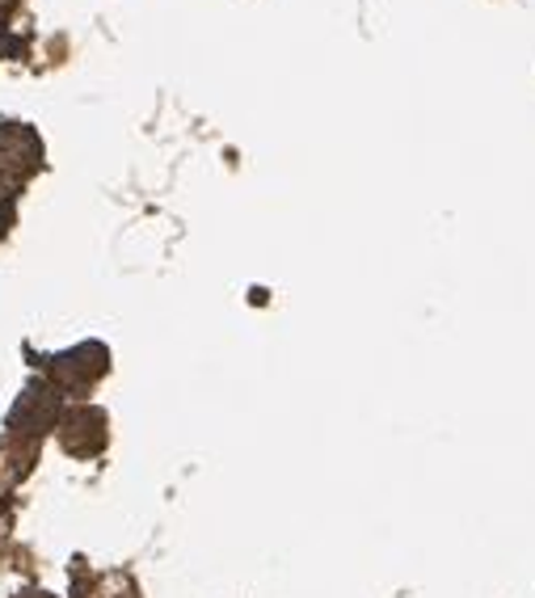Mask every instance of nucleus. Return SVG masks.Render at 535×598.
Here are the masks:
<instances>
[{
    "label": "nucleus",
    "instance_id": "2",
    "mask_svg": "<svg viewBox=\"0 0 535 598\" xmlns=\"http://www.w3.org/2000/svg\"><path fill=\"white\" fill-rule=\"evenodd\" d=\"M60 392L51 384H30L22 392V401L13 405V413H9V430L18 434V439H25V443H39L47 430L60 422Z\"/></svg>",
    "mask_w": 535,
    "mask_h": 598
},
{
    "label": "nucleus",
    "instance_id": "3",
    "mask_svg": "<svg viewBox=\"0 0 535 598\" xmlns=\"http://www.w3.org/2000/svg\"><path fill=\"white\" fill-rule=\"evenodd\" d=\"M106 367H110V354H106V346H97V342H85V346H76V350H68V354H60L55 363H51V388L60 392H85L93 380H102L106 375Z\"/></svg>",
    "mask_w": 535,
    "mask_h": 598
},
{
    "label": "nucleus",
    "instance_id": "1",
    "mask_svg": "<svg viewBox=\"0 0 535 598\" xmlns=\"http://www.w3.org/2000/svg\"><path fill=\"white\" fill-rule=\"evenodd\" d=\"M43 165V140L25 123H0V190L22 186Z\"/></svg>",
    "mask_w": 535,
    "mask_h": 598
},
{
    "label": "nucleus",
    "instance_id": "5",
    "mask_svg": "<svg viewBox=\"0 0 535 598\" xmlns=\"http://www.w3.org/2000/svg\"><path fill=\"white\" fill-rule=\"evenodd\" d=\"M18 598H51V595H18Z\"/></svg>",
    "mask_w": 535,
    "mask_h": 598
},
{
    "label": "nucleus",
    "instance_id": "4",
    "mask_svg": "<svg viewBox=\"0 0 535 598\" xmlns=\"http://www.w3.org/2000/svg\"><path fill=\"white\" fill-rule=\"evenodd\" d=\"M55 426H60V443H64L68 455H81V460L97 455L110 439L106 413H102V409H89V405H76V409H68V413H60Z\"/></svg>",
    "mask_w": 535,
    "mask_h": 598
},
{
    "label": "nucleus",
    "instance_id": "6",
    "mask_svg": "<svg viewBox=\"0 0 535 598\" xmlns=\"http://www.w3.org/2000/svg\"><path fill=\"white\" fill-rule=\"evenodd\" d=\"M9 4H13V0H0V9H9Z\"/></svg>",
    "mask_w": 535,
    "mask_h": 598
}]
</instances>
